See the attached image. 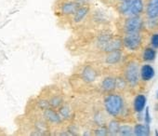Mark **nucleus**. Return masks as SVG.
<instances>
[{"label":"nucleus","instance_id":"obj_1","mask_svg":"<svg viewBox=\"0 0 158 136\" xmlns=\"http://www.w3.org/2000/svg\"><path fill=\"white\" fill-rule=\"evenodd\" d=\"M114 34L109 29H80L72 32L65 43V49L73 57L81 59L104 52L109 40Z\"/></svg>","mask_w":158,"mask_h":136},{"label":"nucleus","instance_id":"obj_2","mask_svg":"<svg viewBox=\"0 0 158 136\" xmlns=\"http://www.w3.org/2000/svg\"><path fill=\"white\" fill-rule=\"evenodd\" d=\"M101 77L102 72L93 62L82 59L68 77V85L75 96L94 94L97 92Z\"/></svg>","mask_w":158,"mask_h":136},{"label":"nucleus","instance_id":"obj_3","mask_svg":"<svg viewBox=\"0 0 158 136\" xmlns=\"http://www.w3.org/2000/svg\"><path fill=\"white\" fill-rule=\"evenodd\" d=\"M102 105L106 115L113 118L119 119L126 111L125 99L117 91L103 94Z\"/></svg>","mask_w":158,"mask_h":136},{"label":"nucleus","instance_id":"obj_4","mask_svg":"<svg viewBox=\"0 0 158 136\" xmlns=\"http://www.w3.org/2000/svg\"><path fill=\"white\" fill-rule=\"evenodd\" d=\"M79 5L72 0H54L52 4V12L56 18L57 25L65 29L70 17L75 12Z\"/></svg>","mask_w":158,"mask_h":136},{"label":"nucleus","instance_id":"obj_5","mask_svg":"<svg viewBox=\"0 0 158 136\" xmlns=\"http://www.w3.org/2000/svg\"><path fill=\"white\" fill-rule=\"evenodd\" d=\"M38 93H40L48 101L49 107L55 110H57L68 97L62 87L58 84H50L45 86L40 90Z\"/></svg>","mask_w":158,"mask_h":136},{"label":"nucleus","instance_id":"obj_6","mask_svg":"<svg viewBox=\"0 0 158 136\" xmlns=\"http://www.w3.org/2000/svg\"><path fill=\"white\" fill-rule=\"evenodd\" d=\"M93 10V4H86L79 6L75 12L70 17L66 23L65 29L72 32H75L80 29L87 22L89 14Z\"/></svg>","mask_w":158,"mask_h":136},{"label":"nucleus","instance_id":"obj_7","mask_svg":"<svg viewBox=\"0 0 158 136\" xmlns=\"http://www.w3.org/2000/svg\"><path fill=\"white\" fill-rule=\"evenodd\" d=\"M116 10L124 17L140 15L144 11L143 0H124L117 2Z\"/></svg>","mask_w":158,"mask_h":136},{"label":"nucleus","instance_id":"obj_8","mask_svg":"<svg viewBox=\"0 0 158 136\" xmlns=\"http://www.w3.org/2000/svg\"><path fill=\"white\" fill-rule=\"evenodd\" d=\"M123 78L128 87H136L140 80V65L138 62L131 60L126 62L123 68Z\"/></svg>","mask_w":158,"mask_h":136},{"label":"nucleus","instance_id":"obj_9","mask_svg":"<svg viewBox=\"0 0 158 136\" xmlns=\"http://www.w3.org/2000/svg\"><path fill=\"white\" fill-rule=\"evenodd\" d=\"M144 27V22L140 15L137 16H128L125 17L124 21L121 23V32L122 34L126 33H136L141 32Z\"/></svg>","mask_w":158,"mask_h":136},{"label":"nucleus","instance_id":"obj_10","mask_svg":"<svg viewBox=\"0 0 158 136\" xmlns=\"http://www.w3.org/2000/svg\"><path fill=\"white\" fill-rule=\"evenodd\" d=\"M122 43L123 48L128 49V50H138L142 44V36L141 32H136V33H126L122 34Z\"/></svg>","mask_w":158,"mask_h":136},{"label":"nucleus","instance_id":"obj_11","mask_svg":"<svg viewBox=\"0 0 158 136\" xmlns=\"http://www.w3.org/2000/svg\"><path fill=\"white\" fill-rule=\"evenodd\" d=\"M59 115L60 116L63 122H70L74 120L75 117V109L73 98H70L69 96L65 100V102L57 109Z\"/></svg>","mask_w":158,"mask_h":136},{"label":"nucleus","instance_id":"obj_12","mask_svg":"<svg viewBox=\"0 0 158 136\" xmlns=\"http://www.w3.org/2000/svg\"><path fill=\"white\" fill-rule=\"evenodd\" d=\"M115 91V77L112 75H106L100 79L98 83L97 92L102 94Z\"/></svg>","mask_w":158,"mask_h":136},{"label":"nucleus","instance_id":"obj_13","mask_svg":"<svg viewBox=\"0 0 158 136\" xmlns=\"http://www.w3.org/2000/svg\"><path fill=\"white\" fill-rule=\"evenodd\" d=\"M41 116L43 119L49 125L50 129L52 127H56L63 122L58 111L52 108H47L41 112Z\"/></svg>","mask_w":158,"mask_h":136},{"label":"nucleus","instance_id":"obj_14","mask_svg":"<svg viewBox=\"0 0 158 136\" xmlns=\"http://www.w3.org/2000/svg\"><path fill=\"white\" fill-rule=\"evenodd\" d=\"M144 13L147 19L158 18V0H147L144 5Z\"/></svg>","mask_w":158,"mask_h":136},{"label":"nucleus","instance_id":"obj_15","mask_svg":"<svg viewBox=\"0 0 158 136\" xmlns=\"http://www.w3.org/2000/svg\"><path fill=\"white\" fill-rule=\"evenodd\" d=\"M120 121L117 118H112L106 123L107 130H108V135L111 136H115L118 135L119 128H120Z\"/></svg>","mask_w":158,"mask_h":136},{"label":"nucleus","instance_id":"obj_16","mask_svg":"<svg viewBox=\"0 0 158 136\" xmlns=\"http://www.w3.org/2000/svg\"><path fill=\"white\" fill-rule=\"evenodd\" d=\"M150 129L148 124H137L133 127V135L136 136H148Z\"/></svg>","mask_w":158,"mask_h":136},{"label":"nucleus","instance_id":"obj_17","mask_svg":"<svg viewBox=\"0 0 158 136\" xmlns=\"http://www.w3.org/2000/svg\"><path fill=\"white\" fill-rule=\"evenodd\" d=\"M127 88H128V85H127L126 79L123 78V76L122 75L116 76L115 77V91L121 93V92L125 91Z\"/></svg>","mask_w":158,"mask_h":136},{"label":"nucleus","instance_id":"obj_18","mask_svg":"<svg viewBox=\"0 0 158 136\" xmlns=\"http://www.w3.org/2000/svg\"><path fill=\"white\" fill-rule=\"evenodd\" d=\"M153 76V69L148 64L144 65L142 68H140V79L144 80H149Z\"/></svg>","mask_w":158,"mask_h":136},{"label":"nucleus","instance_id":"obj_19","mask_svg":"<svg viewBox=\"0 0 158 136\" xmlns=\"http://www.w3.org/2000/svg\"><path fill=\"white\" fill-rule=\"evenodd\" d=\"M106 135H108L106 124L95 126L91 129V136H106Z\"/></svg>","mask_w":158,"mask_h":136},{"label":"nucleus","instance_id":"obj_20","mask_svg":"<svg viewBox=\"0 0 158 136\" xmlns=\"http://www.w3.org/2000/svg\"><path fill=\"white\" fill-rule=\"evenodd\" d=\"M118 135L120 136H131L133 135V127L127 124H120Z\"/></svg>","mask_w":158,"mask_h":136},{"label":"nucleus","instance_id":"obj_21","mask_svg":"<svg viewBox=\"0 0 158 136\" xmlns=\"http://www.w3.org/2000/svg\"><path fill=\"white\" fill-rule=\"evenodd\" d=\"M145 97L142 95H139L134 102V108L136 109V111H141L145 105Z\"/></svg>","mask_w":158,"mask_h":136},{"label":"nucleus","instance_id":"obj_22","mask_svg":"<svg viewBox=\"0 0 158 136\" xmlns=\"http://www.w3.org/2000/svg\"><path fill=\"white\" fill-rule=\"evenodd\" d=\"M155 56V50L152 48H147L143 51V59L147 62L152 61Z\"/></svg>","mask_w":158,"mask_h":136},{"label":"nucleus","instance_id":"obj_23","mask_svg":"<svg viewBox=\"0 0 158 136\" xmlns=\"http://www.w3.org/2000/svg\"><path fill=\"white\" fill-rule=\"evenodd\" d=\"M72 1L77 3L79 6H81V5H86V4H92L93 0H72Z\"/></svg>","mask_w":158,"mask_h":136},{"label":"nucleus","instance_id":"obj_24","mask_svg":"<svg viewBox=\"0 0 158 136\" xmlns=\"http://www.w3.org/2000/svg\"><path fill=\"white\" fill-rule=\"evenodd\" d=\"M151 42L153 48H158V35H153L152 36Z\"/></svg>","mask_w":158,"mask_h":136},{"label":"nucleus","instance_id":"obj_25","mask_svg":"<svg viewBox=\"0 0 158 136\" xmlns=\"http://www.w3.org/2000/svg\"><path fill=\"white\" fill-rule=\"evenodd\" d=\"M3 135H7V132H6V130L0 127V136H3Z\"/></svg>","mask_w":158,"mask_h":136},{"label":"nucleus","instance_id":"obj_26","mask_svg":"<svg viewBox=\"0 0 158 136\" xmlns=\"http://www.w3.org/2000/svg\"><path fill=\"white\" fill-rule=\"evenodd\" d=\"M121 1H124V0H116V2H121Z\"/></svg>","mask_w":158,"mask_h":136}]
</instances>
